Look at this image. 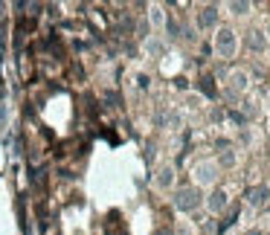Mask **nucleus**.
I'll list each match as a JSON object with an SVG mask.
<instances>
[{
    "instance_id": "obj_3",
    "label": "nucleus",
    "mask_w": 270,
    "mask_h": 235,
    "mask_svg": "<svg viewBox=\"0 0 270 235\" xmlns=\"http://www.w3.org/2000/svg\"><path fill=\"white\" fill-rule=\"evenodd\" d=\"M268 195H270L268 186H256V189H250V192H247V201H250L253 206H262V204L268 201Z\"/></svg>"
},
{
    "instance_id": "obj_4",
    "label": "nucleus",
    "mask_w": 270,
    "mask_h": 235,
    "mask_svg": "<svg viewBox=\"0 0 270 235\" xmlns=\"http://www.w3.org/2000/svg\"><path fill=\"white\" fill-rule=\"evenodd\" d=\"M215 20H218V12H215V6H206L201 15H198V23L206 29V26H215Z\"/></svg>"
},
{
    "instance_id": "obj_11",
    "label": "nucleus",
    "mask_w": 270,
    "mask_h": 235,
    "mask_svg": "<svg viewBox=\"0 0 270 235\" xmlns=\"http://www.w3.org/2000/svg\"><path fill=\"white\" fill-rule=\"evenodd\" d=\"M268 35H270V32H268Z\"/></svg>"
},
{
    "instance_id": "obj_2",
    "label": "nucleus",
    "mask_w": 270,
    "mask_h": 235,
    "mask_svg": "<svg viewBox=\"0 0 270 235\" xmlns=\"http://www.w3.org/2000/svg\"><path fill=\"white\" fill-rule=\"evenodd\" d=\"M218 52H221L224 58H230V55L236 52V35H233L230 29H221V32H218Z\"/></svg>"
},
{
    "instance_id": "obj_10",
    "label": "nucleus",
    "mask_w": 270,
    "mask_h": 235,
    "mask_svg": "<svg viewBox=\"0 0 270 235\" xmlns=\"http://www.w3.org/2000/svg\"><path fill=\"white\" fill-rule=\"evenodd\" d=\"M233 9H236V12H247V9H250V3H233Z\"/></svg>"
},
{
    "instance_id": "obj_6",
    "label": "nucleus",
    "mask_w": 270,
    "mask_h": 235,
    "mask_svg": "<svg viewBox=\"0 0 270 235\" xmlns=\"http://www.w3.org/2000/svg\"><path fill=\"white\" fill-rule=\"evenodd\" d=\"M198 180H201V183H212V180H215L212 166H201V169H198Z\"/></svg>"
},
{
    "instance_id": "obj_8",
    "label": "nucleus",
    "mask_w": 270,
    "mask_h": 235,
    "mask_svg": "<svg viewBox=\"0 0 270 235\" xmlns=\"http://www.w3.org/2000/svg\"><path fill=\"white\" fill-rule=\"evenodd\" d=\"M250 47H253V49H262V47H265V41L259 38V32H253V38H250Z\"/></svg>"
},
{
    "instance_id": "obj_5",
    "label": "nucleus",
    "mask_w": 270,
    "mask_h": 235,
    "mask_svg": "<svg viewBox=\"0 0 270 235\" xmlns=\"http://www.w3.org/2000/svg\"><path fill=\"white\" fill-rule=\"evenodd\" d=\"M209 206H212V212H221V209L227 206V195H224V192H215V195L209 198Z\"/></svg>"
},
{
    "instance_id": "obj_1",
    "label": "nucleus",
    "mask_w": 270,
    "mask_h": 235,
    "mask_svg": "<svg viewBox=\"0 0 270 235\" xmlns=\"http://www.w3.org/2000/svg\"><path fill=\"white\" fill-rule=\"evenodd\" d=\"M175 204H177V209H183V212H189V209H198L201 206V192L198 189H180L177 192V198H175Z\"/></svg>"
},
{
    "instance_id": "obj_9",
    "label": "nucleus",
    "mask_w": 270,
    "mask_h": 235,
    "mask_svg": "<svg viewBox=\"0 0 270 235\" xmlns=\"http://www.w3.org/2000/svg\"><path fill=\"white\" fill-rule=\"evenodd\" d=\"M172 183V169H166L163 174H160V186H169Z\"/></svg>"
},
{
    "instance_id": "obj_7",
    "label": "nucleus",
    "mask_w": 270,
    "mask_h": 235,
    "mask_svg": "<svg viewBox=\"0 0 270 235\" xmlns=\"http://www.w3.org/2000/svg\"><path fill=\"white\" fill-rule=\"evenodd\" d=\"M233 87H236V90H244V87H247V78H244V73H236V76H233Z\"/></svg>"
}]
</instances>
